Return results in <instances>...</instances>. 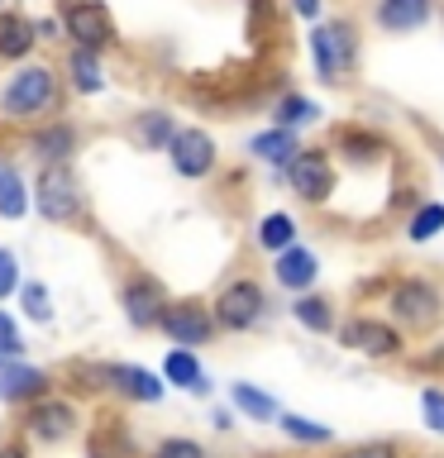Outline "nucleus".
I'll list each match as a JSON object with an SVG mask.
<instances>
[{
    "instance_id": "obj_1",
    "label": "nucleus",
    "mask_w": 444,
    "mask_h": 458,
    "mask_svg": "<svg viewBox=\"0 0 444 458\" xmlns=\"http://www.w3.org/2000/svg\"><path fill=\"white\" fill-rule=\"evenodd\" d=\"M67 81H63V72H57L53 63H20L10 72L5 81H0V120L5 124H43V120H53V114H63L67 110Z\"/></svg>"
},
{
    "instance_id": "obj_2",
    "label": "nucleus",
    "mask_w": 444,
    "mask_h": 458,
    "mask_svg": "<svg viewBox=\"0 0 444 458\" xmlns=\"http://www.w3.org/2000/svg\"><path fill=\"white\" fill-rule=\"evenodd\" d=\"M382 306H387V320L406 339L435 335L444 325V286L435 277H421V272H401V277L382 282Z\"/></svg>"
},
{
    "instance_id": "obj_3",
    "label": "nucleus",
    "mask_w": 444,
    "mask_h": 458,
    "mask_svg": "<svg viewBox=\"0 0 444 458\" xmlns=\"http://www.w3.org/2000/svg\"><path fill=\"white\" fill-rule=\"evenodd\" d=\"M306 53L311 67L325 86H344L358 72V57H363V38H358V20L354 14H329V20H315L306 34Z\"/></svg>"
},
{
    "instance_id": "obj_4",
    "label": "nucleus",
    "mask_w": 444,
    "mask_h": 458,
    "mask_svg": "<svg viewBox=\"0 0 444 458\" xmlns=\"http://www.w3.org/2000/svg\"><path fill=\"white\" fill-rule=\"evenodd\" d=\"M29 206L38 210V220H48V225H57V229L86 225V215H91L86 186H81V177H77V167H72V163L38 167L34 186H29Z\"/></svg>"
},
{
    "instance_id": "obj_5",
    "label": "nucleus",
    "mask_w": 444,
    "mask_h": 458,
    "mask_svg": "<svg viewBox=\"0 0 444 458\" xmlns=\"http://www.w3.org/2000/svg\"><path fill=\"white\" fill-rule=\"evenodd\" d=\"M210 315H215V329L220 335H249L272 315V301H268V286L258 277H229L210 301Z\"/></svg>"
},
{
    "instance_id": "obj_6",
    "label": "nucleus",
    "mask_w": 444,
    "mask_h": 458,
    "mask_svg": "<svg viewBox=\"0 0 444 458\" xmlns=\"http://www.w3.org/2000/svg\"><path fill=\"white\" fill-rule=\"evenodd\" d=\"M335 339H339V349H349L358 358H372V363H387V358L406 353V335H401L387 315H372V310L344 315L339 329H335Z\"/></svg>"
},
{
    "instance_id": "obj_7",
    "label": "nucleus",
    "mask_w": 444,
    "mask_h": 458,
    "mask_svg": "<svg viewBox=\"0 0 444 458\" xmlns=\"http://www.w3.org/2000/svg\"><path fill=\"white\" fill-rule=\"evenodd\" d=\"M282 182L292 186V196L301 200V206H329V196H335V186H339V163H335V153L320 148V143H301L296 157L282 167Z\"/></svg>"
},
{
    "instance_id": "obj_8",
    "label": "nucleus",
    "mask_w": 444,
    "mask_h": 458,
    "mask_svg": "<svg viewBox=\"0 0 444 458\" xmlns=\"http://www.w3.org/2000/svg\"><path fill=\"white\" fill-rule=\"evenodd\" d=\"M20 429L34 444H43V449H57V444L81 435V406L72 396H63V392H48V396H38V401L24 406Z\"/></svg>"
},
{
    "instance_id": "obj_9",
    "label": "nucleus",
    "mask_w": 444,
    "mask_h": 458,
    "mask_svg": "<svg viewBox=\"0 0 444 458\" xmlns=\"http://www.w3.org/2000/svg\"><path fill=\"white\" fill-rule=\"evenodd\" d=\"M57 24H63V38L72 48L110 53L120 43V29H115V14L106 0H63L57 5Z\"/></svg>"
},
{
    "instance_id": "obj_10",
    "label": "nucleus",
    "mask_w": 444,
    "mask_h": 458,
    "mask_svg": "<svg viewBox=\"0 0 444 458\" xmlns=\"http://www.w3.org/2000/svg\"><path fill=\"white\" fill-rule=\"evenodd\" d=\"M158 335H167L172 349H206L215 344V315H210V301H196V296H172L163 315H158Z\"/></svg>"
},
{
    "instance_id": "obj_11",
    "label": "nucleus",
    "mask_w": 444,
    "mask_h": 458,
    "mask_svg": "<svg viewBox=\"0 0 444 458\" xmlns=\"http://www.w3.org/2000/svg\"><path fill=\"white\" fill-rule=\"evenodd\" d=\"M167 163L177 177L186 182H206L215 177V167H220V148H215V134L201 124H177V134L167 143Z\"/></svg>"
},
{
    "instance_id": "obj_12",
    "label": "nucleus",
    "mask_w": 444,
    "mask_h": 458,
    "mask_svg": "<svg viewBox=\"0 0 444 458\" xmlns=\"http://www.w3.org/2000/svg\"><path fill=\"white\" fill-rule=\"evenodd\" d=\"M329 153H335V163H349V167H378L387 157L397 153V143L382 134L378 124H335V134L325 143Z\"/></svg>"
},
{
    "instance_id": "obj_13",
    "label": "nucleus",
    "mask_w": 444,
    "mask_h": 458,
    "mask_svg": "<svg viewBox=\"0 0 444 458\" xmlns=\"http://www.w3.org/2000/svg\"><path fill=\"white\" fill-rule=\"evenodd\" d=\"M167 286L158 272H143V267H129L124 272V282H120V310H124V320L134 325V329H158V315H163L167 306Z\"/></svg>"
},
{
    "instance_id": "obj_14",
    "label": "nucleus",
    "mask_w": 444,
    "mask_h": 458,
    "mask_svg": "<svg viewBox=\"0 0 444 458\" xmlns=\"http://www.w3.org/2000/svg\"><path fill=\"white\" fill-rule=\"evenodd\" d=\"M29 153H34L38 167L72 163V157L81 153V129L72 120H63V114H53V120H43V124L29 129Z\"/></svg>"
},
{
    "instance_id": "obj_15",
    "label": "nucleus",
    "mask_w": 444,
    "mask_h": 458,
    "mask_svg": "<svg viewBox=\"0 0 444 458\" xmlns=\"http://www.w3.org/2000/svg\"><path fill=\"white\" fill-rule=\"evenodd\" d=\"M106 392L120 401H134V406H158L167 396L163 372H149L139 363H106Z\"/></svg>"
},
{
    "instance_id": "obj_16",
    "label": "nucleus",
    "mask_w": 444,
    "mask_h": 458,
    "mask_svg": "<svg viewBox=\"0 0 444 458\" xmlns=\"http://www.w3.org/2000/svg\"><path fill=\"white\" fill-rule=\"evenodd\" d=\"M57 392V377L48 368H34V363H24V358H14V363H0V401L5 406H29V401H38V396H48Z\"/></svg>"
},
{
    "instance_id": "obj_17",
    "label": "nucleus",
    "mask_w": 444,
    "mask_h": 458,
    "mask_svg": "<svg viewBox=\"0 0 444 458\" xmlns=\"http://www.w3.org/2000/svg\"><path fill=\"white\" fill-rule=\"evenodd\" d=\"M272 282L282 286V292H315V282H320V258H315V249H306V243H292V249L272 253Z\"/></svg>"
},
{
    "instance_id": "obj_18",
    "label": "nucleus",
    "mask_w": 444,
    "mask_h": 458,
    "mask_svg": "<svg viewBox=\"0 0 444 458\" xmlns=\"http://www.w3.org/2000/svg\"><path fill=\"white\" fill-rule=\"evenodd\" d=\"M86 458H139L129 420L120 411H100L91 420V429H86Z\"/></svg>"
},
{
    "instance_id": "obj_19",
    "label": "nucleus",
    "mask_w": 444,
    "mask_h": 458,
    "mask_svg": "<svg viewBox=\"0 0 444 458\" xmlns=\"http://www.w3.org/2000/svg\"><path fill=\"white\" fill-rule=\"evenodd\" d=\"M38 53V34H34V20L24 10L5 5L0 10V67H20Z\"/></svg>"
},
{
    "instance_id": "obj_20",
    "label": "nucleus",
    "mask_w": 444,
    "mask_h": 458,
    "mask_svg": "<svg viewBox=\"0 0 444 458\" xmlns=\"http://www.w3.org/2000/svg\"><path fill=\"white\" fill-rule=\"evenodd\" d=\"M435 20V0H372V24L382 34H415Z\"/></svg>"
},
{
    "instance_id": "obj_21",
    "label": "nucleus",
    "mask_w": 444,
    "mask_h": 458,
    "mask_svg": "<svg viewBox=\"0 0 444 458\" xmlns=\"http://www.w3.org/2000/svg\"><path fill=\"white\" fill-rule=\"evenodd\" d=\"M106 53H91V48H72L67 43V53H63V81H67V91L72 96H100L106 91V63H100Z\"/></svg>"
},
{
    "instance_id": "obj_22",
    "label": "nucleus",
    "mask_w": 444,
    "mask_h": 458,
    "mask_svg": "<svg viewBox=\"0 0 444 458\" xmlns=\"http://www.w3.org/2000/svg\"><path fill=\"white\" fill-rule=\"evenodd\" d=\"M296 148H301V134L296 129H282V124H268V129H258V134L249 139V157L263 163V167H272L278 177H282V167L296 157Z\"/></svg>"
},
{
    "instance_id": "obj_23",
    "label": "nucleus",
    "mask_w": 444,
    "mask_h": 458,
    "mask_svg": "<svg viewBox=\"0 0 444 458\" xmlns=\"http://www.w3.org/2000/svg\"><path fill=\"white\" fill-rule=\"evenodd\" d=\"M163 382L177 386V392H192V396H210V377L201 368L196 349H167L163 353Z\"/></svg>"
},
{
    "instance_id": "obj_24",
    "label": "nucleus",
    "mask_w": 444,
    "mask_h": 458,
    "mask_svg": "<svg viewBox=\"0 0 444 458\" xmlns=\"http://www.w3.org/2000/svg\"><path fill=\"white\" fill-rule=\"evenodd\" d=\"M172 134H177V114L172 110H139L134 120H129V139L139 143L143 153H167Z\"/></svg>"
},
{
    "instance_id": "obj_25",
    "label": "nucleus",
    "mask_w": 444,
    "mask_h": 458,
    "mask_svg": "<svg viewBox=\"0 0 444 458\" xmlns=\"http://www.w3.org/2000/svg\"><path fill=\"white\" fill-rule=\"evenodd\" d=\"M229 406H235V415H243V420H253V425H278V396L263 392V386H253V382H229Z\"/></svg>"
},
{
    "instance_id": "obj_26",
    "label": "nucleus",
    "mask_w": 444,
    "mask_h": 458,
    "mask_svg": "<svg viewBox=\"0 0 444 458\" xmlns=\"http://www.w3.org/2000/svg\"><path fill=\"white\" fill-rule=\"evenodd\" d=\"M268 114H272V124H282V129H311V124H320V106H315L311 96H301V91H292V86H282L278 96H272V106H268Z\"/></svg>"
},
{
    "instance_id": "obj_27",
    "label": "nucleus",
    "mask_w": 444,
    "mask_h": 458,
    "mask_svg": "<svg viewBox=\"0 0 444 458\" xmlns=\"http://www.w3.org/2000/svg\"><path fill=\"white\" fill-rule=\"evenodd\" d=\"M292 320L301 329H311V335H335L339 329V306L320 292H301V296H292Z\"/></svg>"
},
{
    "instance_id": "obj_28",
    "label": "nucleus",
    "mask_w": 444,
    "mask_h": 458,
    "mask_svg": "<svg viewBox=\"0 0 444 458\" xmlns=\"http://www.w3.org/2000/svg\"><path fill=\"white\" fill-rule=\"evenodd\" d=\"M29 210H34V206H29V182H24V172L14 167L5 153H0V220H24Z\"/></svg>"
},
{
    "instance_id": "obj_29",
    "label": "nucleus",
    "mask_w": 444,
    "mask_h": 458,
    "mask_svg": "<svg viewBox=\"0 0 444 458\" xmlns=\"http://www.w3.org/2000/svg\"><path fill=\"white\" fill-rule=\"evenodd\" d=\"M278 429H282L292 444H301V449H325V444H335V429H329L325 420L301 415V411H282V415H278Z\"/></svg>"
},
{
    "instance_id": "obj_30",
    "label": "nucleus",
    "mask_w": 444,
    "mask_h": 458,
    "mask_svg": "<svg viewBox=\"0 0 444 458\" xmlns=\"http://www.w3.org/2000/svg\"><path fill=\"white\" fill-rule=\"evenodd\" d=\"M253 243L263 253H282V249H292L296 243V220L286 210H268L263 220L253 225Z\"/></svg>"
},
{
    "instance_id": "obj_31",
    "label": "nucleus",
    "mask_w": 444,
    "mask_h": 458,
    "mask_svg": "<svg viewBox=\"0 0 444 458\" xmlns=\"http://www.w3.org/2000/svg\"><path fill=\"white\" fill-rule=\"evenodd\" d=\"M406 243H430L444 234V200H415V210L406 215Z\"/></svg>"
},
{
    "instance_id": "obj_32",
    "label": "nucleus",
    "mask_w": 444,
    "mask_h": 458,
    "mask_svg": "<svg viewBox=\"0 0 444 458\" xmlns=\"http://www.w3.org/2000/svg\"><path fill=\"white\" fill-rule=\"evenodd\" d=\"M14 296H20V310L34 325H48L53 320V292L43 282H20V292H14Z\"/></svg>"
},
{
    "instance_id": "obj_33",
    "label": "nucleus",
    "mask_w": 444,
    "mask_h": 458,
    "mask_svg": "<svg viewBox=\"0 0 444 458\" xmlns=\"http://www.w3.org/2000/svg\"><path fill=\"white\" fill-rule=\"evenodd\" d=\"M153 458H210V454H206V444L192 439V435H167V439H158Z\"/></svg>"
},
{
    "instance_id": "obj_34",
    "label": "nucleus",
    "mask_w": 444,
    "mask_h": 458,
    "mask_svg": "<svg viewBox=\"0 0 444 458\" xmlns=\"http://www.w3.org/2000/svg\"><path fill=\"white\" fill-rule=\"evenodd\" d=\"M335 458H406L397 439H363V444H349V449H339Z\"/></svg>"
},
{
    "instance_id": "obj_35",
    "label": "nucleus",
    "mask_w": 444,
    "mask_h": 458,
    "mask_svg": "<svg viewBox=\"0 0 444 458\" xmlns=\"http://www.w3.org/2000/svg\"><path fill=\"white\" fill-rule=\"evenodd\" d=\"M421 420H425L430 435L444 439V386H425L421 392Z\"/></svg>"
},
{
    "instance_id": "obj_36",
    "label": "nucleus",
    "mask_w": 444,
    "mask_h": 458,
    "mask_svg": "<svg viewBox=\"0 0 444 458\" xmlns=\"http://www.w3.org/2000/svg\"><path fill=\"white\" fill-rule=\"evenodd\" d=\"M14 358H24V335L14 325V315L0 310V363H14Z\"/></svg>"
},
{
    "instance_id": "obj_37",
    "label": "nucleus",
    "mask_w": 444,
    "mask_h": 458,
    "mask_svg": "<svg viewBox=\"0 0 444 458\" xmlns=\"http://www.w3.org/2000/svg\"><path fill=\"white\" fill-rule=\"evenodd\" d=\"M20 258H14L10 249H5V243H0V301H10L14 292H20Z\"/></svg>"
},
{
    "instance_id": "obj_38",
    "label": "nucleus",
    "mask_w": 444,
    "mask_h": 458,
    "mask_svg": "<svg viewBox=\"0 0 444 458\" xmlns=\"http://www.w3.org/2000/svg\"><path fill=\"white\" fill-rule=\"evenodd\" d=\"M286 10H292L296 20H306V24L325 20V0H286Z\"/></svg>"
},
{
    "instance_id": "obj_39",
    "label": "nucleus",
    "mask_w": 444,
    "mask_h": 458,
    "mask_svg": "<svg viewBox=\"0 0 444 458\" xmlns=\"http://www.w3.org/2000/svg\"><path fill=\"white\" fill-rule=\"evenodd\" d=\"M34 34H38V43H57V38H63L57 14H38V20H34Z\"/></svg>"
},
{
    "instance_id": "obj_40",
    "label": "nucleus",
    "mask_w": 444,
    "mask_h": 458,
    "mask_svg": "<svg viewBox=\"0 0 444 458\" xmlns=\"http://www.w3.org/2000/svg\"><path fill=\"white\" fill-rule=\"evenodd\" d=\"M0 458H29V444L20 435H10V439H0Z\"/></svg>"
},
{
    "instance_id": "obj_41",
    "label": "nucleus",
    "mask_w": 444,
    "mask_h": 458,
    "mask_svg": "<svg viewBox=\"0 0 444 458\" xmlns=\"http://www.w3.org/2000/svg\"><path fill=\"white\" fill-rule=\"evenodd\" d=\"M210 425L220 429V435H229V429H235V406H229V411H225V406H220V411H210Z\"/></svg>"
},
{
    "instance_id": "obj_42",
    "label": "nucleus",
    "mask_w": 444,
    "mask_h": 458,
    "mask_svg": "<svg viewBox=\"0 0 444 458\" xmlns=\"http://www.w3.org/2000/svg\"><path fill=\"white\" fill-rule=\"evenodd\" d=\"M258 458H282V454H258Z\"/></svg>"
},
{
    "instance_id": "obj_43",
    "label": "nucleus",
    "mask_w": 444,
    "mask_h": 458,
    "mask_svg": "<svg viewBox=\"0 0 444 458\" xmlns=\"http://www.w3.org/2000/svg\"><path fill=\"white\" fill-rule=\"evenodd\" d=\"M421 458H435V454H421Z\"/></svg>"
},
{
    "instance_id": "obj_44",
    "label": "nucleus",
    "mask_w": 444,
    "mask_h": 458,
    "mask_svg": "<svg viewBox=\"0 0 444 458\" xmlns=\"http://www.w3.org/2000/svg\"><path fill=\"white\" fill-rule=\"evenodd\" d=\"M0 10H5V0H0Z\"/></svg>"
},
{
    "instance_id": "obj_45",
    "label": "nucleus",
    "mask_w": 444,
    "mask_h": 458,
    "mask_svg": "<svg viewBox=\"0 0 444 458\" xmlns=\"http://www.w3.org/2000/svg\"><path fill=\"white\" fill-rule=\"evenodd\" d=\"M440 157H444V153H440Z\"/></svg>"
},
{
    "instance_id": "obj_46",
    "label": "nucleus",
    "mask_w": 444,
    "mask_h": 458,
    "mask_svg": "<svg viewBox=\"0 0 444 458\" xmlns=\"http://www.w3.org/2000/svg\"><path fill=\"white\" fill-rule=\"evenodd\" d=\"M149 458H153V454H149Z\"/></svg>"
}]
</instances>
